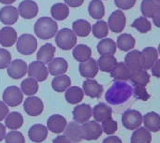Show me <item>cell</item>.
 <instances>
[{"label": "cell", "mask_w": 160, "mask_h": 143, "mask_svg": "<svg viewBox=\"0 0 160 143\" xmlns=\"http://www.w3.org/2000/svg\"><path fill=\"white\" fill-rule=\"evenodd\" d=\"M133 95V88L130 84L117 81L106 92L105 100L110 105H121L126 103Z\"/></svg>", "instance_id": "1"}, {"label": "cell", "mask_w": 160, "mask_h": 143, "mask_svg": "<svg viewBox=\"0 0 160 143\" xmlns=\"http://www.w3.org/2000/svg\"><path fill=\"white\" fill-rule=\"evenodd\" d=\"M58 31V24L55 20L50 17L39 18L34 26V32L36 36L43 40L52 38Z\"/></svg>", "instance_id": "2"}, {"label": "cell", "mask_w": 160, "mask_h": 143, "mask_svg": "<svg viewBox=\"0 0 160 143\" xmlns=\"http://www.w3.org/2000/svg\"><path fill=\"white\" fill-rule=\"evenodd\" d=\"M56 45L63 51H69L77 44V36L69 28H63L57 31L55 36Z\"/></svg>", "instance_id": "3"}, {"label": "cell", "mask_w": 160, "mask_h": 143, "mask_svg": "<svg viewBox=\"0 0 160 143\" xmlns=\"http://www.w3.org/2000/svg\"><path fill=\"white\" fill-rule=\"evenodd\" d=\"M38 48V41L33 35L23 34L16 40V49L22 55L33 54Z\"/></svg>", "instance_id": "4"}, {"label": "cell", "mask_w": 160, "mask_h": 143, "mask_svg": "<svg viewBox=\"0 0 160 143\" xmlns=\"http://www.w3.org/2000/svg\"><path fill=\"white\" fill-rule=\"evenodd\" d=\"M3 102L9 107H17L23 100V94L17 86H8L3 93Z\"/></svg>", "instance_id": "5"}, {"label": "cell", "mask_w": 160, "mask_h": 143, "mask_svg": "<svg viewBox=\"0 0 160 143\" xmlns=\"http://www.w3.org/2000/svg\"><path fill=\"white\" fill-rule=\"evenodd\" d=\"M122 124L128 130H135L142 124V115L137 110H128L122 116Z\"/></svg>", "instance_id": "6"}, {"label": "cell", "mask_w": 160, "mask_h": 143, "mask_svg": "<svg viewBox=\"0 0 160 143\" xmlns=\"http://www.w3.org/2000/svg\"><path fill=\"white\" fill-rule=\"evenodd\" d=\"M82 140L96 141L102 135L103 131L101 126L97 121H87L81 125Z\"/></svg>", "instance_id": "7"}, {"label": "cell", "mask_w": 160, "mask_h": 143, "mask_svg": "<svg viewBox=\"0 0 160 143\" xmlns=\"http://www.w3.org/2000/svg\"><path fill=\"white\" fill-rule=\"evenodd\" d=\"M29 78H32L38 81H44L49 76V71L46 65L40 61H33L27 67Z\"/></svg>", "instance_id": "8"}, {"label": "cell", "mask_w": 160, "mask_h": 143, "mask_svg": "<svg viewBox=\"0 0 160 143\" xmlns=\"http://www.w3.org/2000/svg\"><path fill=\"white\" fill-rule=\"evenodd\" d=\"M126 23H127V19L123 10L117 9L113 11L109 17L108 26H109V29H111L112 32L113 33H116V34L122 33L126 27Z\"/></svg>", "instance_id": "9"}, {"label": "cell", "mask_w": 160, "mask_h": 143, "mask_svg": "<svg viewBox=\"0 0 160 143\" xmlns=\"http://www.w3.org/2000/svg\"><path fill=\"white\" fill-rule=\"evenodd\" d=\"M23 110L25 113L30 116L36 117L40 115L44 110V104L39 97L31 96L27 97L23 102Z\"/></svg>", "instance_id": "10"}, {"label": "cell", "mask_w": 160, "mask_h": 143, "mask_svg": "<svg viewBox=\"0 0 160 143\" xmlns=\"http://www.w3.org/2000/svg\"><path fill=\"white\" fill-rule=\"evenodd\" d=\"M8 75L13 80H19L25 76L27 73V65L22 59H15L10 62L8 67H7Z\"/></svg>", "instance_id": "11"}, {"label": "cell", "mask_w": 160, "mask_h": 143, "mask_svg": "<svg viewBox=\"0 0 160 143\" xmlns=\"http://www.w3.org/2000/svg\"><path fill=\"white\" fill-rule=\"evenodd\" d=\"M19 15L25 20L35 18L38 13V6L33 0H23L20 3L18 7Z\"/></svg>", "instance_id": "12"}, {"label": "cell", "mask_w": 160, "mask_h": 143, "mask_svg": "<svg viewBox=\"0 0 160 143\" xmlns=\"http://www.w3.org/2000/svg\"><path fill=\"white\" fill-rule=\"evenodd\" d=\"M82 88L83 93L91 98H99L104 92L103 86L94 79L85 80L82 83Z\"/></svg>", "instance_id": "13"}, {"label": "cell", "mask_w": 160, "mask_h": 143, "mask_svg": "<svg viewBox=\"0 0 160 143\" xmlns=\"http://www.w3.org/2000/svg\"><path fill=\"white\" fill-rule=\"evenodd\" d=\"M19 19L18 8L13 6H6L0 9V22L5 25H12Z\"/></svg>", "instance_id": "14"}, {"label": "cell", "mask_w": 160, "mask_h": 143, "mask_svg": "<svg viewBox=\"0 0 160 143\" xmlns=\"http://www.w3.org/2000/svg\"><path fill=\"white\" fill-rule=\"evenodd\" d=\"M79 71L82 77L86 79H94L98 72L97 61L94 58H89L84 62H81L79 66Z\"/></svg>", "instance_id": "15"}, {"label": "cell", "mask_w": 160, "mask_h": 143, "mask_svg": "<svg viewBox=\"0 0 160 143\" xmlns=\"http://www.w3.org/2000/svg\"><path fill=\"white\" fill-rule=\"evenodd\" d=\"M126 66L128 67L130 71H135L139 69H142V52L133 50L130 51L125 57Z\"/></svg>", "instance_id": "16"}, {"label": "cell", "mask_w": 160, "mask_h": 143, "mask_svg": "<svg viewBox=\"0 0 160 143\" xmlns=\"http://www.w3.org/2000/svg\"><path fill=\"white\" fill-rule=\"evenodd\" d=\"M73 119L76 123L82 125L90 120L92 117V108L88 104H81L73 110Z\"/></svg>", "instance_id": "17"}, {"label": "cell", "mask_w": 160, "mask_h": 143, "mask_svg": "<svg viewBox=\"0 0 160 143\" xmlns=\"http://www.w3.org/2000/svg\"><path fill=\"white\" fill-rule=\"evenodd\" d=\"M67 120L64 116L60 114H53L49 117L47 121V128L52 133L60 134L67 126Z\"/></svg>", "instance_id": "18"}, {"label": "cell", "mask_w": 160, "mask_h": 143, "mask_svg": "<svg viewBox=\"0 0 160 143\" xmlns=\"http://www.w3.org/2000/svg\"><path fill=\"white\" fill-rule=\"evenodd\" d=\"M48 71L52 76H58L65 74L68 69V63L65 58L56 57L53 58L48 64Z\"/></svg>", "instance_id": "19"}, {"label": "cell", "mask_w": 160, "mask_h": 143, "mask_svg": "<svg viewBox=\"0 0 160 143\" xmlns=\"http://www.w3.org/2000/svg\"><path fill=\"white\" fill-rule=\"evenodd\" d=\"M48 128L43 125H34L28 130V137L33 142H43L48 137Z\"/></svg>", "instance_id": "20"}, {"label": "cell", "mask_w": 160, "mask_h": 143, "mask_svg": "<svg viewBox=\"0 0 160 143\" xmlns=\"http://www.w3.org/2000/svg\"><path fill=\"white\" fill-rule=\"evenodd\" d=\"M142 67L145 70L151 69L155 63L158 60V50L154 47H146L142 52Z\"/></svg>", "instance_id": "21"}, {"label": "cell", "mask_w": 160, "mask_h": 143, "mask_svg": "<svg viewBox=\"0 0 160 143\" xmlns=\"http://www.w3.org/2000/svg\"><path fill=\"white\" fill-rule=\"evenodd\" d=\"M17 32L11 26H5L0 30V44L5 47H11L16 43Z\"/></svg>", "instance_id": "22"}, {"label": "cell", "mask_w": 160, "mask_h": 143, "mask_svg": "<svg viewBox=\"0 0 160 143\" xmlns=\"http://www.w3.org/2000/svg\"><path fill=\"white\" fill-rule=\"evenodd\" d=\"M65 136L70 141L71 143H80L82 141V126L80 124L73 122L67 125L65 128Z\"/></svg>", "instance_id": "23"}, {"label": "cell", "mask_w": 160, "mask_h": 143, "mask_svg": "<svg viewBox=\"0 0 160 143\" xmlns=\"http://www.w3.org/2000/svg\"><path fill=\"white\" fill-rule=\"evenodd\" d=\"M112 109L105 103H98L92 110V115L94 116L95 121L98 123H102L108 118L112 117Z\"/></svg>", "instance_id": "24"}, {"label": "cell", "mask_w": 160, "mask_h": 143, "mask_svg": "<svg viewBox=\"0 0 160 143\" xmlns=\"http://www.w3.org/2000/svg\"><path fill=\"white\" fill-rule=\"evenodd\" d=\"M142 122L144 124V127L150 132L157 133L160 130V117L158 113L155 111L146 113L142 117Z\"/></svg>", "instance_id": "25"}, {"label": "cell", "mask_w": 160, "mask_h": 143, "mask_svg": "<svg viewBox=\"0 0 160 143\" xmlns=\"http://www.w3.org/2000/svg\"><path fill=\"white\" fill-rule=\"evenodd\" d=\"M141 10L145 18H153L157 13L160 12V2L157 0H142Z\"/></svg>", "instance_id": "26"}, {"label": "cell", "mask_w": 160, "mask_h": 143, "mask_svg": "<svg viewBox=\"0 0 160 143\" xmlns=\"http://www.w3.org/2000/svg\"><path fill=\"white\" fill-rule=\"evenodd\" d=\"M54 53H55V47L51 43H46L39 48L37 53V60L44 63L45 65L49 64L53 59Z\"/></svg>", "instance_id": "27"}, {"label": "cell", "mask_w": 160, "mask_h": 143, "mask_svg": "<svg viewBox=\"0 0 160 143\" xmlns=\"http://www.w3.org/2000/svg\"><path fill=\"white\" fill-rule=\"evenodd\" d=\"M110 73H111V77L112 79H114L115 81H126L129 80L131 71L128 69V67L126 66L125 63L117 62V64L115 65V67Z\"/></svg>", "instance_id": "28"}, {"label": "cell", "mask_w": 160, "mask_h": 143, "mask_svg": "<svg viewBox=\"0 0 160 143\" xmlns=\"http://www.w3.org/2000/svg\"><path fill=\"white\" fill-rule=\"evenodd\" d=\"M116 43L112 38H102L97 46V50L100 55H113L116 52Z\"/></svg>", "instance_id": "29"}, {"label": "cell", "mask_w": 160, "mask_h": 143, "mask_svg": "<svg viewBox=\"0 0 160 143\" xmlns=\"http://www.w3.org/2000/svg\"><path fill=\"white\" fill-rule=\"evenodd\" d=\"M83 96H84V93L82 89L78 86H72V87L69 86L66 90V95H65L66 100L68 101V103L71 105H76L82 102Z\"/></svg>", "instance_id": "30"}, {"label": "cell", "mask_w": 160, "mask_h": 143, "mask_svg": "<svg viewBox=\"0 0 160 143\" xmlns=\"http://www.w3.org/2000/svg\"><path fill=\"white\" fill-rule=\"evenodd\" d=\"M129 80L131 81V82L135 86H137V85H139V86H146L150 81V75L147 72V70L142 68V69L131 71Z\"/></svg>", "instance_id": "31"}, {"label": "cell", "mask_w": 160, "mask_h": 143, "mask_svg": "<svg viewBox=\"0 0 160 143\" xmlns=\"http://www.w3.org/2000/svg\"><path fill=\"white\" fill-rule=\"evenodd\" d=\"M72 31L75 33V35L81 37H85L91 33V24L86 20L80 19L75 21L72 23Z\"/></svg>", "instance_id": "32"}, {"label": "cell", "mask_w": 160, "mask_h": 143, "mask_svg": "<svg viewBox=\"0 0 160 143\" xmlns=\"http://www.w3.org/2000/svg\"><path fill=\"white\" fill-rule=\"evenodd\" d=\"M5 124H6V127H8L10 130H17L19 128L22 127V124H23V117L21 113L17 112V111H13V112H8V114L7 115V117L5 118Z\"/></svg>", "instance_id": "33"}, {"label": "cell", "mask_w": 160, "mask_h": 143, "mask_svg": "<svg viewBox=\"0 0 160 143\" xmlns=\"http://www.w3.org/2000/svg\"><path fill=\"white\" fill-rule=\"evenodd\" d=\"M97 63L98 70L110 73L117 64V59L113 55H101L97 61Z\"/></svg>", "instance_id": "34"}, {"label": "cell", "mask_w": 160, "mask_h": 143, "mask_svg": "<svg viewBox=\"0 0 160 143\" xmlns=\"http://www.w3.org/2000/svg\"><path fill=\"white\" fill-rule=\"evenodd\" d=\"M54 77L55 78L52 81V87L55 92L63 93L71 85V80L68 76L62 74Z\"/></svg>", "instance_id": "35"}, {"label": "cell", "mask_w": 160, "mask_h": 143, "mask_svg": "<svg viewBox=\"0 0 160 143\" xmlns=\"http://www.w3.org/2000/svg\"><path fill=\"white\" fill-rule=\"evenodd\" d=\"M51 14L54 20L64 21L69 15V7L64 3H57L52 6Z\"/></svg>", "instance_id": "36"}, {"label": "cell", "mask_w": 160, "mask_h": 143, "mask_svg": "<svg viewBox=\"0 0 160 143\" xmlns=\"http://www.w3.org/2000/svg\"><path fill=\"white\" fill-rule=\"evenodd\" d=\"M72 54L75 60L81 63L91 58L92 51H91V48L85 44H78L77 46L74 47Z\"/></svg>", "instance_id": "37"}, {"label": "cell", "mask_w": 160, "mask_h": 143, "mask_svg": "<svg viewBox=\"0 0 160 143\" xmlns=\"http://www.w3.org/2000/svg\"><path fill=\"white\" fill-rule=\"evenodd\" d=\"M89 15L96 20H101L105 15V7L101 0H92L88 7Z\"/></svg>", "instance_id": "38"}, {"label": "cell", "mask_w": 160, "mask_h": 143, "mask_svg": "<svg viewBox=\"0 0 160 143\" xmlns=\"http://www.w3.org/2000/svg\"><path fill=\"white\" fill-rule=\"evenodd\" d=\"M136 44V40L130 34H122L117 38L116 46L123 52L131 51Z\"/></svg>", "instance_id": "39"}, {"label": "cell", "mask_w": 160, "mask_h": 143, "mask_svg": "<svg viewBox=\"0 0 160 143\" xmlns=\"http://www.w3.org/2000/svg\"><path fill=\"white\" fill-rule=\"evenodd\" d=\"M152 135L145 127H138L131 136V143H151Z\"/></svg>", "instance_id": "40"}, {"label": "cell", "mask_w": 160, "mask_h": 143, "mask_svg": "<svg viewBox=\"0 0 160 143\" xmlns=\"http://www.w3.org/2000/svg\"><path fill=\"white\" fill-rule=\"evenodd\" d=\"M91 32L93 33L94 37L98 39L105 38L109 35L108 23L105 21L99 20L95 24H93V26H91Z\"/></svg>", "instance_id": "41"}, {"label": "cell", "mask_w": 160, "mask_h": 143, "mask_svg": "<svg viewBox=\"0 0 160 143\" xmlns=\"http://www.w3.org/2000/svg\"><path fill=\"white\" fill-rule=\"evenodd\" d=\"M21 91L22 94H25L26 96H34L38 93V83L36 80L32 78L25 79L22 81L21 83Z\"/></svg>", "instance_id": "42"}, {"label": "cell", "mask_w": 160, "mask_h": 143, "mask_svg": "<svg viewBox=\"0 0 160 143\" xmlns=\"http://www.w3.org/2000/svg\"><path fill=\"white\" fill-rule=\"evenodd\" d=\"M131 26L133 28H135L136 30H138L142 34H146L149 31H151V29H152L151 22L147 18H145L143 16L134 20V22H132Z\"/></svg>", "instance_id": "43"}, {"label": "cell", "mask_w": 160, "mask_h": 143, "mask_svg": "<svg viewBox=\"0 0 160 143\" xmlns=\"http://www.w3.org/2000/svg\"><path fill=\"white\" fill-rule=\"evenodd\" d=\"M101 128H102V131L104 133H106L107 135H112L117 131L118 124L112 117H110L107 120H105L104 122H102Z\"/></svg>", "instance_id": "44"}, {"label": "cell", "mask_w": 160, "mask_h": 143, "mask_svg": "<svg viewBox=\"0 0 160 143\" xmlns=\"http://www.w3.org/2000/svg\"><path fill=\"white\" fill-rule=\"evenodd\" d=\"M5 140L6 143H25L23 135L17 130H12L9 133L6 134Z\"/></svg>", "instance_id": "45"}, {"label": "cell", "mask_w": 160, "mask_h": 143, "mask_svg": "<svg viewBox=\"0 0 160 143\" xmlns=\"http://www.w3.org/2000/svg\"><path fill=\"white\" fill-rule=\"evenodd\" d=\"M11 62V54L6 49H0V69H5Z\"/></svg>", "instance_id": "46"}, {"label": "cell", "mask_w": 160, "mask_h": 143, "mask_svg": "<svg viewBox=\"0 0 160 143\" xmlns=\"http://www.w3.org/2000/svg\"><path fill=\"white\" fill-rule=\"evenodd\" d=\"M133 94L138 99H141L142 101H147L150 98V95L148 94L145 86H135V88L133 89Z\"/></svg>", "instance_id": "47"}, {"label": "cell", "mask_w": 160, "mask_h": 143, "mask_svg": "<svg viewBox=\"0 0 160 143\" xmlns=\"http://www.w3.org/2000/svg\"><path fill=\"white\" fill-rule=\"evenodd\" d=\"M136 1L137 0H114V4L118 8L127 10L132 8L135 6Z\"/></svg>", "instance_id": "48"}, {"label": "cell", "mask_w": 160, "mask_h": 143, "mask_svg": "<svg viewBox=\"0 0 160 143\" xmlns=\"http://www.w3.org/2000/svg\"><path fill=\"white\" fill-rule=\"evenodd\" d=\"M8 112H9V111H8V106L3 101H0V122L3 121L7 117Z\"/></svg>", "instance_id": "49"}, {"label": "cell", "mask_w": 160, "mask_h": 143, "mask_svg": "<svg viewBox=\"0 0 160 143\" xmlns=\"http://www.w3.org/2000/svg\"><path fill=\"white\" fill-rule=\"evenodd\" d=\"M65 3L70 7H79L84 3V0H65Z\"/></svg>", "instance_id": "50"}, {"label": "cell", "mask_w": 160, "mask_h": 143, "mask_svg": "<svg viewBox=\"0 0 160 143\" xmlns=\"http://www.w3.org/2000/svg\"><path fill=\"white\" fill-rule=\"evenodd\" d=\"M152 73L153 76H155L156 78H159L160 77V61L159 59L155 63V65L152 67Z\"/></svg>", "instance_id": "51"}, {"label": "cell", "mask_w": 160, "mask_h": 143, "mask_svg": "<svg viewBox=\"0 0 160 143\" xmlns=\"http://www.w3.org/2000/svg\"><path fill=\"white\" fill-rule=\"evenodd\" d=\"M102 143H123L121 139L117 136H111L106 138Z\"/></svg>", "instance_id": "52"}, {"label": "cell", "mask_w": 160, "mask_h": 143, "mask_svg": "<svg viewBox=\"0 0 160 143\" xmlns=\"http://www.w3.org/2000/svg\"><path fill=\"white\" fill-rule=\"evenodd\" d=\"M52 143H71L70 141L65 136V135H59L58 137H56L53 141Z\"/></svg>", "instance_id": "53"}, {"label": "cell", "mask_w": 160, "mask_h": 143, "mask_svg": "<svg viewBox=\"0 0 160 143\" xmlns=\"http://www.w3.org/2000/svg\"><path fill=\"white\" fill-rule=\"evenodd\" d=\"M6 137V126L0 123V142L5 139Z\"/></svg>", "instance_id": "54"}, {"label": "cell", "mask_w": 160, "mask_h": 143, "mask_svg": "<svg viewBox=\"0 0 160 143\" xmlns=\"http://www.w3.org/2000/svg\"><path fill=\"white\" fill-rule=\"evenodd\" d=\"M16 0H0V3L1 4H4V5H11L15 2Z\"/></svg>", "instance_id": "55"}, {"label": "cell", "mask_w": 160, "mask_h": 143, "mask_svg": "<svg viewBox=\"0 0 160 143\" xmlns=\"http://www.w3.org/2000/svg\"><path fill=\"white\" fill-rule=\"evenodd\" d=\"M157 1H159V2H160V0H157Z\"/></svg>", "instance_id": "56"}]
</instances>
